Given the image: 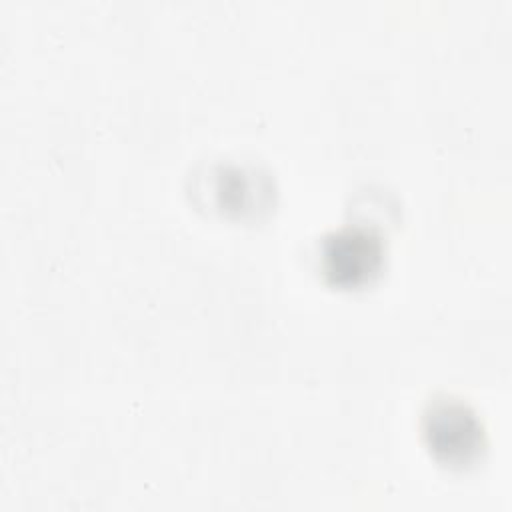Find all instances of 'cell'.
<instances>
[{
    "mask_svg": "<svg viewBox=\"0 0 512 512\" xmlns=\"http://www.w3.org/2000/svg\"><path fill=\"white\" fill-rule=\"evenodd\" d=\"M422 436L430 454L444 466L466 468L486 448L478 414L462 400L436 398L422 414Z\"/></svg>",
    "mask_w": 512,
    "mask_h": 512,
    "instance_id": "obj_2",
    "label": "cell"
},
{
    "mask_svg": "<svg viewBox=\"0 0 512 512\" xmlns=\"http://www.w3.org/2000/svg\"><path fill=\"white\" fill-rule=\"evenodd\" d=\"M386 258L382 236L368 226L348 224L326 234L318 246V268L338 288H362L374 282Z\"/></svg>",
    "mask_w": 512,
    "mask_h": 512,
    "instance_id": "obj_1",
    "label": "cell"
}]
</instances>
